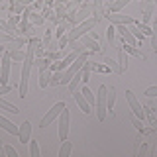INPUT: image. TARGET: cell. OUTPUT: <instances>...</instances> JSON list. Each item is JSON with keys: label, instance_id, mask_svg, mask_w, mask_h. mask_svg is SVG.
Returning a JSON list of instances; mask_svg holds the SVG:
<instances>
[{"label": "cell", "instance_id": "obj_1", "mask_svg": "<svg viewBox=\"0 0 157 157\" xmlns=\"http://www.w3.org/2000/svg\"><path fill=\"white\" fill-rule=\"evenodd\" d=\"M94 112H96V118L100 122L106 120V116H108V86L106 85L98 86L96 100H94Z\"/></svg>", "mask_w": 157, "mask_h": 157}, {"label": "cell", "instance_id": "obj_2", "mask_svg": "<svg viewBox=\"0 0 157 157\" xmlns=\"http://www.w3.org/2000/svg\"><path fill=\"white\" fill-rule=\"evenodd\" d=\"M96 24H98V22H96L94 18H86L85 22L77 24V26H73L71 29H69V32H67V39H69V41H75V39H81L82 36H85V33L92 32Z\"/></svg>", "mask_w": 157, "mask_h": 157}, {"label": "cell", "instance_id": "obj_3", "mask_svg": "<svg viewBox=\"0 0 157 157\" xmlns=\"http://www.w3.org/2000/svg\"><path fill=\"white\" fill-rule=\"evenodd\" d=\"M65 108H67V106H65V102H57V104H53L51 108H49V112H47V114L41 118V122H39V128H41V130H45V128H47L49 124H51L53 120H57L59 114H61V112L65 110Z\"/></svg>", "mask_w": 157, "mask_h": 157}, {"label": "cell", "instance_id": "obj_4", "mask_svg": "<svg viewBox=\"0 0 157 157\" xmlns=\"http://www.w3.org/2000/svg\"><path fill=\"white\" fill-rule=\"evenodd\" d=\"M126 100H128V104H130V110H132V114H134L136 118H140L141 122L145 120V108L140 104V100L136 98V94L132 90H126Z\"/></svg>", "mask_w": 157, "mask_h": 157}, {"label": "cell", "instance_id": "obj_5", "mask_svg": "<svg viewBox=\"0 0 157 157\" xmlns=\"http://www.w3.org/2000/svg\"><path fill=\"white\" fill-rule=\"evenodd\" d=\"M2 61H0V85H8L10 78V69H12V57H10V51H4Z\"/></svg>", "mask_w": 157, "mask_h": 157}, {"label": "cell", "instance_id": "obj_6", "mask_svg": "<svg viewBox=\"0 0 157 157\" xmlns=\"http://www.w3.org/2000/svg\"><path fill=\"white\" fill-rule=\"evenodd\" d=\"M90 14H92V4H82L78 10H75V14H69L67 20L73 24V26H77V24L85 22V20L90 16Z\"/></svg>", "mask_w": 157, "mask_h": 157}, {"label": "cell", "instance_id": "obj_7", "mask_svg": "<svg viewBox=\"0 0 157 157\" xmlns=\"http://www.w3.org/2000/svg\"><path fill=\"white\" fill-rule=\"evenodd\" d=\"M59 126H57V136H59V141H63V140H67V136H69V122H71V114H69V110L65 108V110L59 114Z\"/></svg>", "mask_w": 157, "mask_h": 157}, {"label": "cell", "instance_id": "obj_8", "mask_svg": "<svg viewBox=\"0 0 157 157\" xmlns=\"http://www.w3.org/2000/svg\"><path fill=\"white\" fill-rule=\"evenodd\" d=\"M104 18L110 24H114V26H130V24L136 22L132 16H124V14H120V12H106Z\"/></svg>", "mask_w": 157, "mask_h": 157}, {"label": "cell", "instance_id": "obj_9", "mask_svg": "<svg viewBox=\"0 0 157 157\" xmlns=\"http://www.w3.org/2000/svg\"><path fill=\"white\" fill-rule=\"evenodd\" d=\"M18 140L20 144H29V140H32V122L26 120L18 126Z\"/></svg>", "mask_w": 157, "mask_h": 157}, {"label": "cell", "instance_id": "obj_10", "mask_svg": "<svg viewBox=\"0 0 157 157\" xmlns=\"http://www.w3.org/2000/svg\"><path fill=\"white\" fill-rule=\"evenodd\" d=\"M81 41H82V45H85L88 51H92V53H102V47H100V43H98V39L92 37L90 33H85V36L81 37Z\"/></svg>", "mask_w": 157, "mask_h": 157}, {"label": "cell", "instance_id": "obj_11", "mask_svg": "<svg viewBox=\"0 0 157 157\" xmlns=\"http://www.w3.org/2000/svg\"><path fill=\"white\" fill-rule=\"evenodd\" d=\"M73 98H75L77 106L81 108V112H85V114H90V112H92V106L86 102V98L82 96V92L78 90V88H77V90H73Z\"/></svg>", "mask_w": 157, "mask_h": 157}, {"label": "cell", "instance_id": "obj_12", "mask_svg": "<svg viewBox=\"0 0 157 157\" xmlns=\"http://www.w3.org/2000/svg\"><path fill=\"white\" fill-rule=\"evenodd\" d=\"M51 77H53V71L49 67L47 69H41V71H39V81H37L39 88H47L49 82H51Z\"/></svg>", "mask_w": 157, "mask_h": 157}, {"label": "cell", "instance_id": "obj_13", "mask_svg": "<svg viewBox=\"0 0 157 157\" xmlns=\"http://www.w3.org/2000/svg\"><path fill=\"white\" fill-rule=\"evenodd\" d=\"M92 18L96 22H100L104 18V0H94L92 2Z\"/></svg>", "mask_w": 157, "mask_h": 157}, {"label": "cell", "instance_id": "obj_14", "mask_svg": "<svg viewBox=\"0 0 157 157\" xmlns=\"http://www.w3.org/2000/svg\"><path fill=\"white\" fill-rule=\"evenodd\" d=\"M0 128L6 130L8 134H12V136H18V126H14L12 122H10L8 118H4V116H0Z\"/></svg>", "mask_w": 157, "mask_h": 157}, {"label": "cell", "instance_id": "obj_15", "mask_svg": "<svg viewBox=\"0 0 157 157\" xmlns=\"http://www.w3.org/2000/svg\"><path fill=\"white\" fill-rule=\"evenodd\" d=\"M26 43H28V37H12V41L4 47H6V51H12V49H22Z\"/></svg>", "mask_w": 157, "mask_h": 157}, {"label": "cell", "instance_id": "obj_16", "mask_svg": "<svg viewBox=\"0 0 157 157\" xmlns=\"http://www.w3.org/2000/svg\"><path fill=\"white\" fill-rule=\"evenodd\" d=\"M118 67H120V75L128 71V57H126V51L122 47H118Z\"/></svg>", "mask_w": 157, "mask_h": 157}, {"label": "cell", "instance_id": "obj_17", "mask_svg": "<svg viewBox=\"0 0 157 157\" xmlns=\"http://www.w3.org/2000/svg\"><path fill=\"white\" fill-rule=\"evenodd\" d=\"M73 151V144L69 140H63L61 141V147H59V157H69Z\"/></svg>", "mask_w": 157, "mask_h": 157}, {"label": "cell", "instance_id": "obj_18", "mask_svg": "<svg viewBox=\"0 0 157 157\" xmlns=\"http://www.w3.org/2000/svg\"><path fill=\"white\" fill-rule=\"evenodd\" d=\"M122 49H124L126 53H130V55L137 57V59H145V55H144V53H141V51H140V49H137L136 45H128V43H124V45H122Z\"/></svg>", "mask_w": 157, "mask_h": 157}, {"label": "cell", "instance_id": "obj_19", "mask_svg": "<svg viewBox=\"0 0 157 157\" xmlns=\"http://www.w3.org/2000/svg\"><path fill=\"white\" fill-rule=\"evenodd\" d=\"M51 63H53V61H51L49 57H37V59H33V67L39 69V71H41V69H47Z\"/></svg>", "mask_w": 157, "mask_h": 157}, {"label": "cell", "instance_id": "obj_20", "mask_svg": "<svg viewBox=\"0 0 157 157\" xmlns=\"http://www.w3.org/2000/svg\"><path fill=\"white\" fill-rule=\"evenodd\" d=\"M116 106V88L108 86V112H112Z\"/></svg>", "mask_w": 157, "mask_h": 157}, {"label": "cell", "instance_id": "obj_21", "mask_svg": "<svg viewBox=\"0 0 157 157\" xmlns=\"http://www.w3.org/2000/svg\"><path fill=\"white\" fill-rule=\"evenodd\" d=\"M81 92H82V96L86 98V102H88V104L94 108V100H96V96L92 94V90H90V88H88V86L85 85V86H81Z\"/></svg>", "mask_w": 157, "mask_h": 157}, {"label": "cell", "instance_id": "obj_22", "mask_svg": "<svg viewBox=\"0 0 157 157\" xmlns=\"http://www.w3.org/2000/svg\"><path fill=\"white\" fill-rule=\"evenodd\" d=\"M128 29L134 33V37L137 39V41H144V37H145V36H144V32L140 29V26H137L136 22H134V24H130V26H128Z\"/></svg>", "mask_w": 157, "mask_h": 157}, {"label": "cell", "instance_id": "obj_23", "mask_svg": "<svg viewBox=\"0 0 157 157\" xmlns=\"http://www.w3.org/2000/svg\"><path fill=\"white\" fill-rule=\"evenodd\" d=\"M151 47H153V51H157V18L151 24Z\"/></svg>", "mask_w": 157, "mask_h": 157}, {"label": "cell", "instance_id": "obj_24", "mask_svg": "<svg viewBox=\"0 0 157 157\" xmlns=\"http://www.w3.org/2000/svg\"><path fill=\"white\" fill-rule=\"evenodd\" d=\"M78 82H82L81 73H77V75L73 77L71 81H69V85H67V86H69V90H71V92H73V90H77V88H78Z\"/></svg>", "mask_w": 157, "mask_h": 157}, {"label": "cell", "instance_id": "obj_25", "mask_svg": "<svg viewBox=\"0 0 157 157\" xmlns=\"http://www.w3.org/2000/svg\"><path fill=\"white\" fill-rule=\"evenodd\" d=\"M0 108H2V110H8L10 114H18V112H20L16 106H14V104H10V102H6L4 98H0Z\"/></svg>", "mask_w": 157, "mask_h": 157}, {"label": "cell", "instance_id": "obj_26", "mask_svg": "<svg viewBox=\"0 0 157 157\" xmlns=\"http://www.w3.org/2000/svg\"><path fill=\"white\" fill-rule=\"evenodd\" d=\"M114 37H116V26H114V24H110L108 29H106V39H108L110 45H114Z\"/></svg>", "mask_w": 157, "mask_h": 157}, {"label": "cell", "instance_id": "obj_27", "mask_svg": "<svg viewBox=\"0 0 157 157\" xmlns=\"http://www.w3.org/2000/svg\"><path fill=\"white\" fill-rule=\"evenodd\" d=\"M10 57H12V61H24L26 51H22V49H12V51H10Z\"/></svg>", "mask_w": 157, "mask_h": 157}, {"label": "cell", "instance_id": "obj_28", "mask_svg": "<svg viewBox=\"0 0 157 157\" xmlns=\"http://www.w3.org/2000/svg\"><path fill=\"white\" fill-rule=\"evenodd\" d=\"M29 155L32 157H39V145L36 140H29Z\"/></svg>", "mask_w": 157, "mask_h": 157}, {"label": "cell", "instance_id": "obj_29", "mask_svg": "<svg viewBox=\"0 0 157 157\" xmlns=\"http://www.w3.org/2000/svg\"><path fill=\"white\" fill-rule=\"evenodd\" d=\"M104 63H106V67L110 69V71H114V73H118L120 75V67H118V61H112V59H104Z\"/></svg>", "mask_w": 157, "mask_h": 157}, {"label": "cell", "instance_id": "obj_30", "mask_svg": "<svg viewBox=\"0 0 157 157\" xmlns=\"http://www.w3.org/2000/svg\"><path fill=\"white\" fill-rule=\"evenodd\" d=\"M43 20H45V18H43L41 14H36V12H32V14H29V22H33L36 26H41V24H43Z\"/></svg>", "mask_w": 157, "mask_h": 157}, {"label": "cell", "instance_id": "obj_31", "mask_svg": "<svg viewBox=\"0 0 157 157\" xmlns=\"http://www.w3.org/2000/svg\"><path fill=\"white\" fill-rule=\"evenodd\" d=\"M4 153H6V157H20V153L10 144H4Z\"/></svg>", "mask_w": 157, "mask_h": 157}, {"label": "cell", "instance_id": "obj_32", "mask_svg": "<svg viewBox=\"0 0 157 157\" xmlns=\"http://www.w3.org/2000/svg\"><path fill=\"white\" fill-rule=\"evenodd\" d=\"M8 24H10V28H16L18 24H20V14H12V16H10V20H8Z\"/></svg>", "mask_w": 157, "mask_h": 157}, {"label": "cell", "instance_id": "obj_33", "mask_svg": "<svg viewBox=\"0 0 157 157\" xmlns=\"http://www.w3.org/2000/svg\"><path fill=\"white\" fill-rule=\"evenodd\" d=\"M132 122H134V128H136L137 132H144V122H141L140 118H136V116H134V118H132Z\"/></svg>", "mask_w": 157, "mask_h": 157}, {"label": "cell", "instance_id": "obj_34", "mask_svg": "<svg viewBox=\"0 0 157 157\" xmlns=\"http://www.w3.org/2000/svg\"><path fill=\"white\" fill-rule=\"evenodd\" d=\"M145 96H147V98H155V96H157V85L147 88V90H145Z\"/></svg>", "mask_w": 157, "mask_h": 157}, {"label": "cell", "instance_id": "obj_35", "mask_svg": "<svg viewBox=\"0 0 157 157\" xmlns=\"http://www.w3.org/2000/svg\"><path fill=\"white\" fill-rule=\"evenodd\" d=\"M16 86H10V85H0V94H8V92H12Z\"/></svg>", "mask_w": 157, "mask_h": 157}, {"label": "cell", "instance_id": "obj_36", "mask_svg": "<svg viewBox=\"0 0 157 157\" xmlns=\"http://www.w3.org/2000/svg\"><path fill=\"white\" fill-rule=\"evenodd\" d=\"M4 51H6V47H4V45H2V43H0V55H2V53H4Z\"/></svg>", "mask_w": 157, "mask_h": 157}, {"label": "cell", "instance_id": "obj_37", "mask_svg": "<svg viewBox=\"0 0 157 157\" xmlns=\"http://www.w3.org/2000/svg\"><path fill=\"white\" fill-rule=\"evenodd\" d=\"M78 2H81V0H78Z\"/></svg>", "mask_w": 157, "mask_h": 157}]
</instances>
